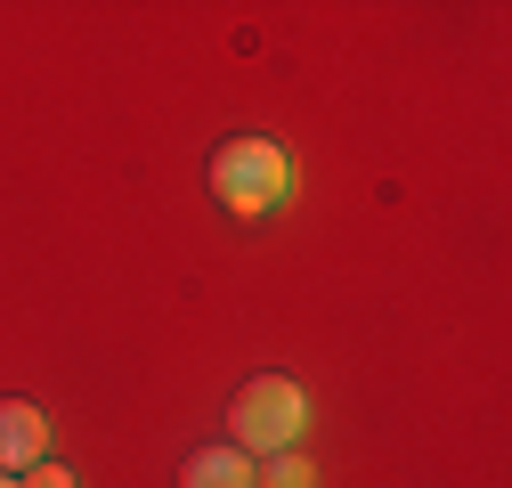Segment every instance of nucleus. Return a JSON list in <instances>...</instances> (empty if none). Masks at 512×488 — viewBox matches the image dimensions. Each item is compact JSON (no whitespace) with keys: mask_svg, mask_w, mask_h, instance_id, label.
I'll list each match as a JSON object with an SVG mask.
<instances>
[{"mask_svg":"<svg viewBox=\"0 0 512 488\" xmlns=\"http://www.w3.org/2000/svg\"><path fill=\"white\" fill-rule=\"evenodd\" d=\"M179 488H252V456L244 448H196L179 464Z\"/></svg>","mask_w":512,"mask_h":488,"instance_id":"20e7f679","label":"nucleus"},{"mask_svg":"<svg viewBox=\"0 0 512 488\" xmlns=\"http://www.w3.org/2000/svg\"><path fill=\"white\" fill-rule=\"evenodd\" d=\"M49 456V415L33 407V399H0V472H33Z\"/></svg>","mask_w":512,"mask_h":488,"instance_id":"7ed1b4c3","label":"nucleus"},{"mask_svg":"<svg viewBox=\"0 0 512 488\" xmlns=\"http://www.w3.org/2000/svg\"><path fill=\"white\" fill-rule=\"evenodd\" d=\"M0 488H17V480H9V472H0Z\"/></svg>","mask_w":512,"mask_h":488,"instance_id":"0eeeda50","label":"nucleus"},{"mask_svg":"<svg viewBox=\"0 0 512 488\" xmlns=\"http://www.w3.org/2000/svg\"><path fill=\"white\" fill-rule=\"evenodd\" d=\"M17 488H74V472H66V464H49V456H41V464H33V472H25Z\"/></svg>","mask_w":512,"mask_h":488,"instance_id":"423d86ee","label":"nucleus"},{"mask_svg":"<svg viewBox=\"0 0 512 488\" xmlns=\"http://www.w3.org/2000/svg\"><path fill=\"white\" fill-rule=\"evenodd\" d=\"M301 423H309V399H301L293 375H252V383L236 391V407H228V432H236L244 456H277V448H293Z\"/></svg>","mask_w":512,"mask_h":488,"instance_id":"f03ea898","label":"nucleus"},{"mask_svg":"<svg viewBox=\"0 0 512 488\" xmlns=\"http://www.w3.org/2000/svg\"><path fill=\"white\" fill-rule=\"evenodd\" d=\"M261 464H269V472H252V488H317L309 464H301L293 448H277V456H261Z\"/></svg>","mask_w":512,"mask_h":488,"instance_id":"39448f33","label":"nucleus"},{"mask_svg":"<svg viewBox=\"0 0 512 488\" xmlns=\"http://www.w3.org/2000/svg\"><path fill=\"white\" fill-rule=\"evenodd\" d=\"M204 179H212V196H220L236 220H269V212L293 196V163H285L277 139H228Z\"/></svg>","mask_w":512,"mask_h":488,"instance_id":"f257e3e1","label":"nucleus"}]
</instances>
